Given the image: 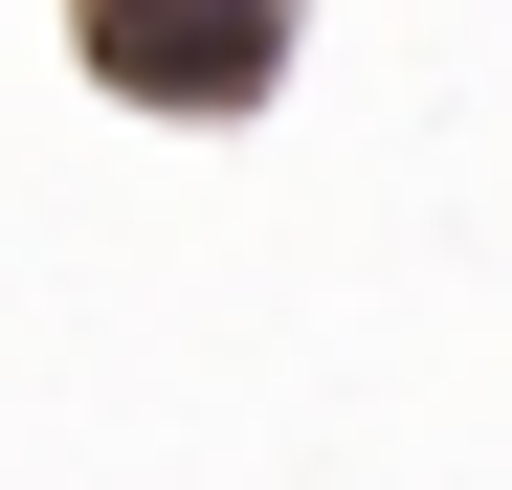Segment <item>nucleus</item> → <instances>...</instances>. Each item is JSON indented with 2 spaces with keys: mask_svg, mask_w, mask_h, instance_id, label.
Returning <instances> with one entry per match:
<instances>
[{
  "mask_svg": "<svg viewBox=\"0 0 512 490\" xmlns=\"http://www.w3.org/2000/svg\"><path fill=\"white\" fill-rule=\"evenodd\" d=\"M290 45H312V0H67V67L156 134H245L290 90Z\"/></svg>",
  "mask_w": 512,
  "mask_h": 490,
  "instance_id": "nucleus-1",
  "label": "nucleus"
}]
</instances>
